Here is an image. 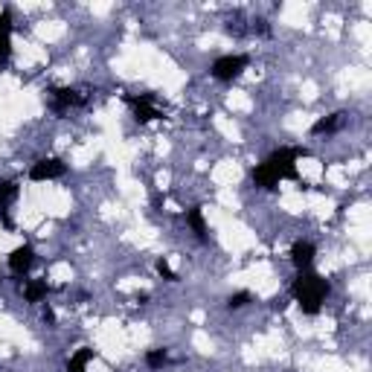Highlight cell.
<instances>
[{
  "label": "cell",
  "mask_w": 372,
  "mask_h": 372,
  "mask_svg": "<svg viewBox=\"0 0 372 372\" xmlns=\"http://www.w3.org/2000/svg\"><path fill=\"white\" fill-rule=\"evenodd\" d=\"M291 294H294L302 314L314 317L323 309V300L329 297V282L314 270H300V277L294 280V285H291Z\"/></svg>",
  "instance_id": "1"
},
{
  "label": "cell",
  "mask_w": 372,
  "mask_h": 372,
  "mask_svg": "<svg viewBox=\"0 0 372 372\" xmlns=\"http://www.w3.org/2000/svg\"><path fill=\"white\" fill-rule=\"evenodd\" d=\"M305 154H309L305 149H288V145H285V149H277V152H273V154L265 160V163H268L273 172H277L280 181H297V160L305 157Z\"/></svg>",
  "instance_id": "2"
},
{
  "label": "cell",
  "mask_w": 372,
  "mask_h": 372,
  "mask_svg": "<svg viewBox=\"0 0 372 372\" xmlns=\"http://www.w3.org/2000/svg\"><path fill=\"white\" fill-rule=\"evenodd\" d=\"M245 67H248V56H221L213 64V76L218 82H233V79L241 76Z\"/></svg>",
  "instance_id": "3"
},
{
  "label": "cell",
  "mask_w": 372,
  "mask_h": 372,
  "mask_svg": "<svg viewBox=\"0 0 372 372\" xmlns=\"http://www.w3.org/2000/svg\"><path fill=\"white\" fill-rule=\"evenodd\" d=\"M64 172H67V166H64L58 157H44V160H38V163H32L29 177L41 184V181H56V177H61Z\"/></svg>",
  "instance_id": "4"
},
{
  "label": "cell",
  "mask_w": 372,
  "mask_h": 372,
  "mask_svg": "<svg viewBox=\"0 0 372 372\" xmlns=\"http://www.w3.org/2000/svg\"><path fill=\"white\" fill-rule=\"evenodd\" d=\"M128 105L134 108V120L137 122H152L160 117V111L154 108V96L143 93V96H128Z\"/></svg>",
  "instance_id": "5"
},
{
  "label": "cell",
  "mask_w": 372,
  "mask_h": 372,
  "mask_svg": "<svg viewBox=\"0 0 372 372\" xmlns=\"http://www.w3.org/2000/svg\"><path fill=\"white\" fill-rule=\"evenodd\" d=\"M314 256H317V248L312 245V241L297 238L294 245H291V262H294L300 270H309L312 262H314Z\"/></svg>",
  "instance_id": "6"
},
{
  "label": "cell",
  "mask_w": 372,
  "mask_h": 372,
  "mask_svg": "<svg viewBox=\"0 0 372 372\" xmlns=\"http://www.w3.org/2000/svg\"><path fill=\"white\" fill-rule=\"evenodd\" d=\"M18 198V184L15 181H0V224L6 230H12V218H9V207Z\"/></svg>",
  "instance_id": "7"
},
{
  "label": "cell",
  "mask_w": 372,
  "mask_h": 372,
  "mask_svg": "<svg viewBox=\"0 0 372 372\" xmlns=\"http://www.w3.org/2000/svg\"><path fill=\"white\" fill-rule=\"evenodd\" d=\"M12 56V12L3 9L0 12V67L9 61Z\"/></svg>",
  "instance_id": "8"
},
{
  "label": "cell",
  "mask_w": 372,
  "mask_h": 372,
  "mask_svg": "<svg viewBox=\"0 0 372 372\" xmlns=\"http://www.w3.org/2000/svg\"><path fill=\"white\" fill-rule=\"evenodd\" d=\"M32 259H35V253H32L29 245L15 248V250L9 253V270H12V273H18V277H24V273L32 268Z\"/></svg>",
  "instance_id": "9"
},
{
  "label": "cell",
  "mask_w": 372,
  "mask_h": 372,
  "mask_svg": "<svg viewBox=\"0 0 372 372\" xmlns=\"http://www.w3.org/2000/svg\"><path fill=\"white\" fill-rule=\"evenodd\" d=\"M73 105H82V96H79V90H73V88H53V108L58 111V114L70 111Z\"/></svg>",
  "instance_id": "10"
},
{
  "label": "cell",
  "mask_w": 372,
  "mask_h": 372,
  "mask_svg": "<svg viewBox=\"0 0 372 372\" xmlns=\"http://www.w3.org/2000/svg\"><path fill=\"white\" fill-rule=\"evenodd\" d=\"M253 181H256V186H262V189H277V186H280L277 172H273L268 163H259V166L253 169Z\"/></svg>",
  "instance_id": "11"
},
{
  "label": "cell",
  "mask_w": 372,
  "mask_h": 372,
  "mask_svg": "<svg viewBox=\"0 0 372 372\" xmlns=\"http://www.w3.org/2000/svg\"><path fill=\"white\" fill-rule=\"evenodd\" d=\"M186 221H189V227L195 230V236H198L201 241H207V221H204V209H201V207L186 209Z\"/></svg>",
  "instance_id": "12"
},
{
  "label": "cell",
  "mask_w": 372,
  "mask_h": 372,
  "mask_svg": "<svg viewBox=\"0 0 372 372\" xmlns=\"http://www.w3.org/2000/svg\"><path fill=\"white\" fill-rule=\"evenodd\" d=\"M47 294H50V285L41 282V280H29V282L24 285V297H26V302H41Z\"/></svg>",
  "instance_id": "13"
},
{
  "label": "cell",
  "mask_w": 372,
  "mask_h": 372,
  "mask_svg": "<svg viewBox=\"0 0 372 372\" xmlns=\"http://www.w3.org/2000/svg\"><path fill=\"white\" fill-rule=\"evenodd\" d=\"M343 117H346V114H332V117L317 120V122L312 125V134H332V131H337V128H341V122H343Z\"/></svg>",
  "instance_id": "14"
},
{
  "label": "cell",
  "mask_w": 372,
  "mask_h": 372,
  "mask_svg": "<svg viewBox=\"0 0 372 372\" xmlns=\"http://www.w3.org/2000/svg\"><path fill=\"white\" fill-rule=\"evenodd\" d=\"M93 358H96V352H93V349H88V346H85V349H79V352L73 355V358L67 361V372H85L88 364H90Z\"/></svg>",
  "instance_id": "15"
},
{
  "label": "cell",
  "mask_w": 372,
  "mask_h": 372,
  "mask_svg": "<svg viewBox=\"0 0 372 372\" xmlns=\"http://www.w3.org/2000/svg\"><path fill=\"white\" fill-rule=\"evenodd\" d=\"M145 364H149L152 369H157V366H166V364H169V355H166L163 349H152L149 355H145Z\"/></svg>",
  "instance_id": "16"
},
{
  "label": "cell",
  "mask_w": 372,
  "mask_h": 372,
  "mask_svg": "<svg viewBox=\"0 0 372 372\" xmlns=\"http://www.w3.org/2000/svg\"><path fill=\"white\" fill-rule=\"evenodd\" d=\"M253 297H250V291H238V294H233L230 300H227V309L233 312V309H245V305L250 302Z\"/></svg>",
  "instance_id": "17"
},
{
  "label": "cell",
  "mask_w": 372,
  "mask_h": 372,
  "mask_svg": "<svg viewBox=\"0 0 372 372\" xmlns=\"http://www.w3.org/2000/svg\"><path fill=\"white\" fill-rule=\"evenodd\" d=\"M157 273H160V277H163V280H169V282H177V273L169 268V262H166V259H157Z\"/></svg>",
  "instance_id": "18"
},
{
  "label": "cell",
  "mask_w": 372,
  "mask_h": 372,
  "mask_svg": "<svg viewBox=\"0 0 372 372\" xmlns=\"http://www.w3.org/2000/svg\"><path fill=\"white\" fill-rule=\"evenodd\" d=\"M44 323H47V326H56V312L50 309V305L44 309Z\"/></svg>",
  "instance_id": "19"
}]
</instances>
